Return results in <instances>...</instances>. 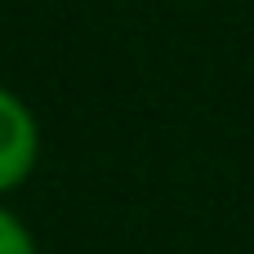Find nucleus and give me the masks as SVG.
I'll list each match as a JSON object with an SVG mask.
<instances>
[{
  "mask_svg": "<svg viewBox=\"0 0 254 254\" xmlns=\"http://www.w3.org/2000/svg\"><path fill=\"white\" fill-rule=\"evenodd\" d=\"M36 152H40L36 116L27 112L18 94L0 89V192H13L18 183H27Z\"/></svg>",
  "mask_w": 254,
  "mask_h": 254,
  "instance_id": "obj_1",
  "label": "nucleus"
},
{
  "mask_svg": "<svg viewBox=\"0 0 254 254\" xmlns=\"http://www.w3.org/2000/svg\"><path fill=\"white\" fill-rule=\"evenodd\" d=\"M0 254H36L31 232L13 219L9 210H0Z\"/></svg>",
  "mask_w": 254,
  "mask_h": 254,
  "instance_id": "obj_2",
  "label": "nucleus"
}]
</instances>
